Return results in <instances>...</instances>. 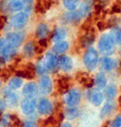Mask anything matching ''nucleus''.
Instances as JSON below:
<instances>
[{
    "label": "nucleus",
    "mask_w": 121,
    "mask_h": 127,
    "mask_svg": "<svg viewBox=\"0 0 121 127\" xmlns=\"http://www.w3.org/2000/svg\"><path fill=\"white\" fill-rule=\"evenodd\" d=\"M114 42L110 34H104L101 36L98 42V48L102 54H111L114 49Z\"/></svg>",
    "instance_id": "f257e3e1"
},
{
    "label": "nucleus",
    "mask_w": 121,
    "mask_h": 127,
    "mask_svg": "<svg viewBox=\"0 0 121 127\" xmlns=\"http://www.w3.org/2000/svg\"><path fill=\"white\" fill-rule=\"evenodd\" d=\"M84 64H85L86 67L89 69L92 70L97 67V62H98V54L94 48H89L86 52L84 55L83 59Z\"/></svg>",
    "instance_id": "f03ea898"
},
{
    "label": "nucleus",
    "mask_w": 121,
    "mask_h": 127,
    "mask_svg": "<svg viewBox=\"0 0 121 127\" xmlns=\"http://www.w3.org/2000/svg\"><path fill=\"white\" fill-rule=\"evenodd\" d=\"M15 54V48L11 47L8 43L6 39H0V56L3 57L6 60L14 57Z\"/></svg>",
    "instance_id": "7ed1b4c3"
},
{
    "label": "nucleus",
    "mask_w": 121,
    "mask_h": 127,
    "mask_svg": "<svg viewBox=\"0 0 121 127\" xmlns=\"http://www.w3.org/2000/svg\"><path fill=\"white\" fill-rule=\"evenodd\" d=\"M28 20H29L28 14L26 12H20L12 17L11 23L15 29H22L28 23Z\"/></svg>",
    "instance_id": "20e7f679"
},
{
    "label": "nucleus",
    "mask_w": 121,
    "mask_h": 127,
    "mask_svg": "<svg viewBox=\"0 0 121 127\" xmlns=\"http://www.w3.org/2000/svg\"><path fill=\"white\" fill-rule=\"evenodd\" d=\"M81 93L77 89H72L66 93L64 97V101L67 105L74 107L81 102Z\"/></svg>",
    "instance_id": "39448f33"
},
{
    "label": "nucleus",
    "mask_w": 121,
    "mask_h": 127,
    "mask_svg": "<svg viewBox=\"0 0 121 127\" xmlns=\"http://www.w3.org/2000/svg\"><path fill=\"white\" fill-rule=\"evenodd\" d=\"M20 106L25 114L30 115L35 112L36 107V101L34 97H26L22 100Z\"/></svg>",
    "instance_id": "423d86ee"
},
{
    "label": "nucleus",
    "mask_w": 121,
    "mask_h": 127,
    "mask_svg": "<svg viewBox=\"0 0 121 127\" xmlns=\"http://www.w3.org/2000/svg\"><path fill=\"white\" fill-rule=\"evenodd\" d=\"M24 36L20 32H9L6 36V41L14 48L19 47L22 43Z\"/></svg>",
    "instance_id": "0eeeda50"
},
{
    "label": "nucleus",
    "mask_w": 121,
    "mask_h": 127,
    "mask_svg": "<svg viewBox=\"0 0 121 127\" xmlns=\"http://www.w3.org/2000/svg\"><path fill=\"white\" fill-rule=\"evenodd\" d=\"M81 17V14L80 13V11H76V10H74V11L68 12V13L63 14L61 20L63 23H73V24H76L78 22H80Z\"/></svg>",
    "instance_id": "6e6552de"
},
{
    "label": "nucleus",
    "mask_w": 121,
    "mask_h": 127,
    "mask_svg": "<svg viewBox=\"0 0 121 127\" xmlns=\"http://www.w3.org/2000/svg\"><path fill=\"white\" fill-rule=\"evenodd\" d=\"M39 88H40L41 93L43 95H48L51 93L53 89V84L49 76L44 75L41 78L40 82H39Z\"/></svg>",
    "instance_id": "1a4fd4ad"
},
{
    "label": "nucleus",
    "mask_w": 121,
    "mask_h": 127,
    "mask_svg": "<svg viewBox=\"0 0 121 127\" xmlns=\"http://www.w3.org/2000/svg\"><path fill=\"white\" fill-rule=\"evenodd\" d=\"M87 97L88 100L91 102V103L95 106L101 105L103 101V94L97 89L90 90L87 93Z\"/></svg>",
    "instance_id": "9d476101"
},
{
    "label": "nucleus",
    "mask_w": 121,
    "mask_h": 127,
    "mask_svg": "<svg viewBox=\"0 0 121 127\" xmlns=\"http://www.w3.org/2000/svg\"><path fill=\"white\" fill-rule=\"evenodd\" d=\"M38 112L42 115H48L53 111V104L47 98H42L38 103Z\"/></svg>",
    "instance_id": "9b49d317"
},
{
    "label": "nucleus",
    "mask_w": 121,
    "mask_h": 127,
    "mask_svg": "<svg viewBox=\"0 0 121 127\" xmlns=\"http://www.w3.org/2000/svg\"><path fill=\"white\" fill-rule=\"evenodd\" d=\"M58 65L59 66L60 69H62L63 71L68 72V71L71 70V69L73 68L72 59L69 58V56H66V55L60 56L58 59Z\"/></svg>",
    "instance_id": "f8f14e48"
},
{
    "label": "nucleus",
    "mask_w": 121,
    "mask_h": 127,
    "mask_svg": "<svg viewBox=\"0 0 121 127\" xmlns=\"http://www.w3.org/2000/svg\"><path fill=\"white\" fill-rule=\"evenodd\" d=\"M44 64L47 69L48 70H54L58 66V59L56 58L53 53H48L45 56Z\"/></svg>",
    "instance_id": "ddd939ff"
},
{
    "label": "nucleus",
    "mask_w": 121,
    "mask_h": 127,
    "mask_svg": "<svg viewBox=\"0 0 121 127\" xmlns=\"http://www.w3.org/2000/svg\"><path fill=\"white\" fill-rule=\"evenodd\" d=\"M38 91V87L35 82H30L27 83L23 88L22 93L26 97H33Z\"/></svg>",
    "instance_id": "4468645a"
},
{
    "label": "nucleus",
    "mask_w": 121,
    "mask_h": 127,
    "mask_svg": "<svg viewBox=\"0 0 121 127\" xmlns=\"http://www.w3.org/2000/svg\"><path fill=\"white\" fill-rule=\"evenodd\" d=\"M95 41V35H94V29L88 31L86 33V35H84L81 37L80 39V44L82 47H87L89 45H91L92 42H94Z\"/></svg>",
    "instance_id": "2eb2a0df"
},
{
    "label": "nucleus",
    "mask_w": 121,
    "mask_h": 127,
    "mask_svg": "<svg viewBox=\"0 0 121 127\" xmlns=\"http://www.w3.org/2000/svg\"><path fill=\"white\" fill-rule=\"evenodd\" d=\"M76 80L80 83H81L86 87H91L94 84V81L88 76V75L85 72H79L76 75Z\"/></svg>",
    "instance_id": "dca6fc26"
},
{
    "label": "nucleus",
    "mask_w": 121,
    "mask_h": 127,
    "mask_svg": "<svg viewBox=\"0 0 121 127\" xmlns=\"http://www.w3.org/2000/svg\"><path fill=\"white\" fill-rule=\"evenodd\" d=\"M100 64L102 69H104L105 71H111L116 66L115 61L108 57H102L100 60Z\"/></svg>",
    "instance_id": "f3484780"
},
{
    "label": "nucleus",
    "mask_w": 121,
    "mask_h": 127,
    "mask_svg": "<svg viewBox=\"0 0 121 127\" xmlns=\"http://www.w3.org/2000/svg\"><path fill=\"white\" fill-rule=\"evenodd\" d=\"M50 32L49 31V27L47 24L44 23H41L40 25H38L37 28H36V37L39 38V39H46V36H48Z\"/></svg>",
    "instance_id": "a211bd4d"
},
{
    "label": "nucleus",
    "mask_w": 121,
    "mask_h": 127,
    "mask_svg": "<svg viewBox=\"0 0 121 127\" xmlns=\"http://www.w3.org/2000/svg\"><path fill=\"white\" fill-rule=\"evenodd\" d=\"M69 45L67 42L65 41H60L59 42H56L55 45L53 48V53L57 54H61L63 53H64L65 51H67L69 49Z\"/></svg>",
    "instance_id": "6ab92c4d"
},
{
    "label": "nucleus",
    "mask_w": 121,
    "mask_h": 127,
    "mask_svg": "<svg viewBox=\"0 0 121 127\" xmlns=\"http://www.w3.org/2000/svg\"><path fill=\"white\" fill-rule=\"evenodd\" d=\"M66 36V32L63 28H57L53 32L51 35V39L55 42H59L61 40L63 39Z\"/></svg>",
    "instance_id": "aec40b11"
},
{
    "label": "nucleus",
    "mask_w": 121,
    "mask_h": 127,
    "mask_svg": "<svg viewBox=\"0 0 121 127\" xmlns=\"http://www.w3.org/2000/svg\"><path fill=\"white\" fill-rule=\"evenodd\" d=\"M94 84L97 86V88L99 89H102L106 87L107 85V78L104 75V73L100 72L97 73L95 76V79H94Z\"/></svg>",
    "instance_id": "412c9836"
},
{
    "label": "nucleus",
    "mask_w": 121,
    "mask_h": 127,
    "mask_svg": "<svg viewBox=\"0 0 121 127\" xmlns=\"http://www.w3.org/2000/svg\"><path fill=\"white\" fill-rule=\"evenodd\" d=\"M24 54L27 58H30L35 54L36 53V45H35L32 42H28L24 46L23 48Z\"/></svg>",
    "instance_id": "4be33fe9"
},
{
    "label": "nucleus",
    "mask_w": 121,
    "mask_h": 127,
    "mask_svg": "<svg viewBox=\"0 0 121 127\" xmlns=\"http://www.w3.org/2000/svg\"><path fill=\"white\" fill-rule=\"evenodd\" d=\"M116 94H117L116 87L114 85H111V86H108L105 89L103 97H105L107 100H108V101H111L112 99H114V98L115 97Z\"/></svg>",
    "instance_id": "5701e85b"
},
{
    "label": "nucleus",
    "mask_w": 121,
    "mask_h": 127,
    "mask_svg": "<svg viewBox=\"0 0 121 127\" xmlns=\"http://www.w3.org/2000/svg\"><path fill=\"white\" fill-rule=\"evenodd\" d=\"M114 108V103L113 102L109 101L108 103H105V105L102 107V111L100 113V117L102 119H104L105 117L108 115L110 113L112 112V110Z\"/></svg>",
    "instance_id": "b1692460"
},
{
    "label": "nucleus",
    "mask_w": 121,
    "mask_h": 127,
    "mask_svg": "<svg viewBox=\"0 0 121 127\" xmlns=\"http://www.w3.org/2000/svg\"><path fill=\"white\" fill-rule=\"evenodd\" d=\"M68 77H61L58 81V87L61 93H65L69 90V82Z\"/></svg>",
    "instance_id": "393cba45"
},
{
    "label": "nucleus",
    "mask_w": 121,
    "mask_h": 127,
    "mask_svg": "<svg viewBox=\"0 0 121 127\" xmlns=\"http://www.w3.org/2000/svg\"><path fill=\"white\" fill-rule=\"evenodd\" d=\"M110 36H112L114 43L116 44H121V29L117 26L113 27V29L110 32Z\"/></svg>",
    "instance_id": "a878e982"
},
{
    "label": "nucleus",
    "mask_w": 121,
    "mask_h": 127,
    "mask_svg": "<svg viewBox=\"0 0 121 127\" xmlns=\"http://www.w3.org/2000/svg\"><path fill=\"white\" fill-rule=\"evenodd\" d=\"M22 84H23L22 79L19 76H16L12 78L9 81V87L10 90H16V89H19L22 86Z\"/></svg>",
    "instance_id": "bb28decb"
},
{
    "label": "nucleus",
    "mask_w": 121,
    "mask_h": 127,
    "mask_svg": "<svg viewBox=\"0 0 121 127\" xmlns=\"http://www.w3.org/2000/svg\"><path fill=\"white\" fill-rule=\"evenodd\" d=\"M6 100H7V103L9 104V105H13L15 106L17 104V101H18V98L17 96H16L15 93H12L11 91H7L4 93Z\"/></svg>",
    "instance_id": "cd10ccee"
},
{
    "label": "nucleus",
    "mask_w": 121,
    "mask_h": 127,
    "mask_svg": "<svg viewBox=\"0 0 121 127\" xmlns=\"http://www.w3.org/2000/svg\"><path fill=\"white\" fill-rule=\"evenodd\" d=\"M24 8V3L22 1H18V0H14L10 1L9 3V9L11 11H19Z\"/></svg>",
    "instance_id": "c85d7f7f"
},
{
    "label": "nucleus",
    "mask_w": 121,
    "mask_h": 127,
    "mask_svg": "<svg viewBox=\"0 0 121 127\" xmlns=\"http://www.w3.org/2000/svg\"><path fill=\"white\" fill-rule=\"evenodd\" d=\"M17 75L20 78H26V79H33L35 76V71H32L30 69H25L22 70H19V72H17Z\"/></svg>",
    "instance_id": "c756f323"
},
{
    "label": "nucleus",
    "mask_w": 121,
    "mask_h": 127,
    "mask_svg": "<svg viewBox=\"0 0 121 127\" xmlns=\"http://www.w3.org/2000/svg\"><path fill=\"white\" fill-rule=\"evenodd\" d=\"M64 115L68 120H75L79 115V112H78L77 108L72 107V108H67L66 111L64 113Z\"/></svg>",
    "instance_id": "7c9ffc66"
},
{
    "label": "nucleus",
    "mask_w": 121,
    "mask_h": 127,
    "mask_svg": "<svg viewBox=\"0 0 121 127\" xmlns=\"http://www.w3.org/2000/svg\"><path fill=\"white\" fill-rule=\"evenodd\" d=\"M90 2H84L81 4V9H80V13L81 14L82 17L84 16H89V14L91 12V3H89Z\"/></svg>",
    "instance_id": "2f4dec72"
},
{
    "label": "nucleus",
    "mask_w": 121,
    "mask_h": 127,
    "mask_svg": "<svg viewBox=\"0 0 121 127\" xmlns=\"http://www.w3.org/2000/svg\"><path fill=\"white\" fill-rule=\"evenodd\" d=\"M63 5L67 9L70 10V11H74L78 6V1H75V0H67V1H63Z\"/></svg>",
    "instance_id": "473e14b6"
},
{
    "label": "nucleus",
    "mask_w": 121,
    "mask_h": 127,
    "mask_svg": "<svg viewBox=\"0 0 121 127\" xmlns=\"http://www.w3.org/2000/svg\"><path fill=\"white\" fill-rule=\"evenodd\" d=\"M11 75V71L9 69H0V78L7 80Z\"/></svg>",
    "instance_id": "72a5a7b5"
},
{
    "label": "nucleus",
    "mask_w": 121,
    "mask_h": 127,
    "mask_svg": "<svg viewBox=\"0 0 121 127\" xmlns=\"http://www.w3.org/2000/svg\"><path fill=\"white\" fill-rule=\"evenodd\" d=\"M10 122H12V118L11 115H9V114H6V115H4L1 119V124L4 126H9Z\"/></svg>",
    "instance_id": "f704fd0d"
},
{
    "label": "nucleus",
    "mask_w": 121,
    "mask_h": 127,
    "mask_svg": "<svg viewBox=\"0 0 121 127\" xmlns=\"http://www.w3.org/2000/svg\"><path fill=\"white\" fill-rule=\"evenodd\" d=\"M46 66L44 64V62H39L37 64V66L36 67V70H37L39 74H43L46 70Z\"/></svg>",
    "instance_id": "c9c22d12"
},
{
    "label": "nucleus",
    "mask_w": 121,
    "mask_h": 127,
    "mask_svg": "<svg viewBox=\"0 0 121 127\" xmlns=\"http://www.w3.org/2000/svg\"><path fill=\"white\" fill-rule=\"evenodd\" d=\"M36 11L39 12V13H44L46 11V9H44V6L42 4V1H39L37 2V3L36 4Z\"/></svg>",
    "instance_id": "e433bc0d"
},
{
    "label": "nucleus",
    "mask_w": 121,
    "mask_h": 127,
    "mask_svg": "<svg viewBox=\"0 0 121 127\" xmlns=\"http://www.w3.org/2000/svg\"><path fill=\"white\" fill-rule=\"evenodd\" d=\"M112 127H121V115H119L112 122Z\"/></svg>",
    "instance_id": "4c0bfd02"
},
{
    "label": "nucleus",
    "mask_w": 121,
    "mask_h": 127,
    "mask_svg": "<svg viewBox=\"0 0 121 127\" xmlns=\"http://www.w3.org/2000/svg\"><path fill=\"white\" fill-rule=\"evenodd\" d=\"M6 16H3V15H0V30H2L4 26V24L6 22Z\"/></svg>",
    "instance_id": "58836bf2"
},
{
    "label": "nucleus",
    "mask_w": 121,
    "mask_h": 127,
    "mask_svg": "<svg viewBox=\"0 0 121 127\" xmlns=\"http://www.w3.org/2000/svg\"><path fill=\"white\" fill-rule=\"evenodd\" d=\"M38 46H40L41 48H46L47 46H48V42H47V40L46 39H41L39 40V42H38Z\"/></svg>",
    "instance_id": "ea45409f"
},
{
    "label": "nucleus",
    "mask_w": 121,
    "mask_h": 127,
    "mask_svg": "<svg viewBox=\"0 0 121 127\" xmlns=\"http://www.w3.org/2000/svg\"><path fill=\"white\" fill-rule=\"evenodd\" d=\"M97 27L100 31H103L104 29H106V28L108 27V25H107L106 23H104V22L101 21V22H98Z\"/></svg>",
    "instance_id": "a19ab883"
},
{
    "label": "nucleus",
    "mask_w": 121,
    "mask_h": 127,
    "mask_svg": "<svg viewBox=\"0 0 121 127\" xmlns=\"http://www.w3.org/2000/svg\"><path fill=\"white\" fill-rule=\"evenodd\" d=\"M23 127H36V124L34 121H26L23 125Z\"/></svg>",
    "instance_id": "79ce46f5"
},
{
    "label": "nucleus",
    "mask_w": 121,
    "mask_h": 127,
    "mask_svg": "<svg viewBox=\"0 0 121 127\" xmlns=\"http://www.w3.org/2000/svg\"><path fill=\"white\" fill-rule=\"evenodd\" d=\"M112 9H113V11H114V12H116V13H120V12H121V6H120V4L116 3V4H114V6H113Z\"/></svg>",
    "instance_id": "37998d69"
},
{
    "label": "nucleus",
    "mask_w": 121,
    "mask_h": 127,
    "mask_svg": "<svg viewBox=\"0 0 121 127\" xmlns=\"http://www.w3.org/2000/svg\"><path fill=\"white\" fill-rule=\"evenodd\" d=\"M53 2L52 1H42V4L44 6V9H48L49 8L51 7V5H52Z\"/></svg>",
    "instance_id": "c03bdc74"
},
{
    "label": "nucleus",
    "mask_w": 121,
    "mask_h": 127,
    "mask_svg": "<svg viewBox=\"0 0 121 127\" xmlns=\"http://www.w3.org/2000/svg\"><path fill=\"white\" fill-rule=\"evenodd\" d=\"M6 107V103L5 101H3V99H0V114L4 110V108Z\"/></svg>",
    "instance_id": "a18cd8bd"
},
{
    "label": "nucleus",
    "mask_w": 121,
    "mask_h": 127,
    "mask_svg": "<svg viewBox=\"0 0 121 127\" xmlns=\"http://www.w3.org/2000/svg\"><path fill=\"white\" fill-rule=\"evenodd\" d=\"M5 63V59L3 58V57L0 56V64H3Z\"/></svg>",
    "instance_id": "49530a36"
},
{
    "label": "nucleus",
    "mask_w": 121,
    "mask_h": 127,
    "mask_svg": "<svg viewBox=\"0 0 121 127\" xmlns=\"http://www.w3.org/2000/svg\"><path fill=\"white\" fill-rule=\"evenodd\" d=\"M62 127H72V126H71V125L69 123H64L62 126Z\"/></svg>",
    "instance_id": "de8ad7c7"
},
{
    "label": "nucleus",
    "mask_w": 121,
    "mask_h": 127,
    "mask_svg": "<svg viewBox=\"0 0 121 127\" xmlns=\"http://www.w3.org/2000/svg\"><path fill=\"white\" fill-rule=\"evenodd\" d=\"M102 127H108V126H107V125H104V126H102Z\"/></svg>",
    "instance_id": "09e8293b"
},
{
    "label": "nucleus",
    "mask_w": 121,
    "mask_h": 127,
    "mask_svg": "<svg viewBox=\"0 0 121 127\" xmlns=\"http://www.w3.org/2000/svg\"><path fill=\"white\" fill-rule=\"evenodd\" d=\"M0 86H1V82H0Z\"/></svg>",
    "instance_id": "8fccbe9b"
}]
</instances>
